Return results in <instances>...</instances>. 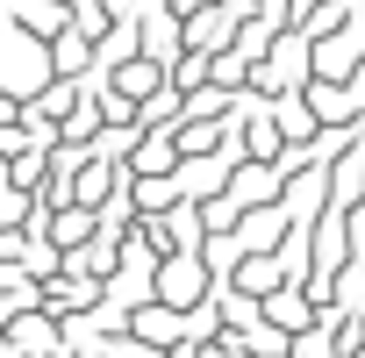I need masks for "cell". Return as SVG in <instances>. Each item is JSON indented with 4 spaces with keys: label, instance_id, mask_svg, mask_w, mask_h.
Segmentation results:
<instances>
[{
    "label": "cell",
    "instance_id": "6da1fadb",
    "mask_svg": "<svg viewBox=\"0 0 365 358\" xmlns=\"http://www.w3.org/2000/svg\"><path fill=\"white\" fill-rule=\"evenodd\" d=\"M51 79H58V65H51V44H43V36H29L22 22H0V93L29 108V101H36Z\"/></svg>",
    "mask_w": 365,
    "mask_h": 358
},
{
    "label": "cell",
    "instance_id": "7a4b0ae2",
    "mask_svg": "<svg viewBox=\"0 0 365 358\" xmlns=\"http://www.w3.org/2000/svg\"><path fill=\"white\" fill-rule=\"evenodd\" d=\"M308 79H315V36H301V29H279V44L258 58L251 86H258V93H301Z\"/></svg>",
    "mask_w": 365,
    "mask_h": 358
},
{
    "label": "cell",
    "instance_id": "3957f363",
    "mask_svg": "<svg viewBox=\"0 0 365 358\" xmlns=\"http://www.w3.org/2000/svg\"><path fill=\"white\" fill-rule=\"evenodd\" d=\"M208 294H215L208 251H172V258H158V301H172V308H201Z\"/></svg>",
    "mask_w": 365,
    "mask_h": 358
},
{
    "label": "cell",
    "instance_id": "277c9868",
    "mask_svg": "<svg viewBox=\"0 0 365 358\" xmlns=\"http://www.w3.org/2000/svg\"><path fill=\"white\" fill-rule=\"evenodd\" d=\"M358 65H365V15H351L344 29L315 36V79H336V86H351V79H358Z\"/></svg>",
    "mask_w": 365,
    "mask_h": 358
},
{
    "label": "cell",
    "instance_id": "5b68a950",
    "mask_svg": "<svg viewBox=\"0 0 365 358\" xmlns=\"http://www.w3.org/2000/svg\"><path fill=\"white\" fill-rule=\"evenodd\" d=\"M230 201H237V208H272V201H287V172L265 165V158H244V165L230 172Z\"/></svg>",
    "mask_w": 365,
    "mask_h": 358
},
{
    "label": "cell",
    "instance_id": "8992f818",
    "mask_svg": "<svg viewBox=\"0 0 365 358\" xmlns=\"http://www.w3.org/2000/svg\"><path fill=\"white\" fill-rule=\"evenodd\" d=\"M237 29H244V15L237 8H222V0H208V8H187V51H230L237 44Z\"/></svg>",
    "mask_w": 365,
    "mask_h": 358
},
{
    "label": "cell",
    "instance_id": "52a82bcc",
    "mask_svg": "<svg viewBox=\"0 0 365 358\" xmlns=\"http://www.w3.org/2000/svg\"><path fill=\"white\" fill-rule=\"evenodd\" d=\"M265 322H272V329H287V337H301V329H315V322H322V301H315L301 280H287V287H272V294H265Z\"/></svg>",
    "mask_w": 365,
    "mask_h": 358
},
{
    "label": "cell",
    "instance_id": "ba28073f",
    "mask_svg": "<svg viewBox=\"0 0 365 358\" xmlns=\"http://www.w3.org/2000/svg\"><path fill=\"white\" fill-rule=\"evenodd\" d=\"M179 165H187V150H179L172 129H143L136 150H129V179H172Z\"/></svg>",
    "mask_w": 365,
    "mask_h": 358
},
{
    "label": "cell",
    "instance_id": "9c48e42d",
    "mask_svg": "<svg viewBox=\"0 0 365 358\" xmlns=\"http://www.w3.org/2000/svg\"><path fill=\"white\" fill-rule=\"evenodd\" d=\"M43 308H51L58 322L93 315V308H101V280H86V272H51V280H43Z\"/></svg>",
    "mask_w": 365,
    "mask_h": 358
},
{
    "label": "cell",
    "instance_id": "30bf717a",
    "mask_svg": "<svg viewBox=\"0 0 365 358\" xmlns=\"http://www.w3.org/2000/svg\"><path fill=\"white\" fill-rule=\"evenodd\" d=\"M301 101L315 108V122L322 129H358L365 115H358V101H351V86H336V79H308L301 86Z\"/></svg>",
    "mask_w": 365,
    "mask_h": 358
},
{
    "label": "cell",
    "instance_id": "8fae6325",
    "mask_svg": "<svg viewBox=\"0 0 365 358\" xmlns=\"http://www.w3.org/2000/svg\"><path fill=\"white\" fill-rule=\"evenodd\" d=\"M165 79H172V65H158V58H129V65L101 72V86H108V93H122V101H150Z\"/></svg>",
    "mask_w": 365,
    "mask_h": 358
},
{
    "label": "cell",
    "instance_id": "7c38bea8",
    "mask_svg": "<svg viewBox=\"0 0 365 358\" xmlns=\"http://www.w3.org/2000/svg\"><path fill=\"white\" fill-rule=\"evenodd\" d=\"M51 65H58V79H93V65H101V51H93V36L72 22L58 44H51Z\"/></svg>",
    "mask_w": 365,
    "mask_h": 358
},
{
    "label": "cell",
    "instance_id": "4fadbf2b",
    "mask_svg": "<svg viewBox=\"0 0 365 358\" xmlns=\"http://www.w3.org/2000/svg\"><path fill=\"white\" fill-rule=\"evenodd\" d=\"M101 8H108L115 22H143V15H158V8H172V0H101Z\"/></svg>",
    "mask_w": 365,
    "mask_h": 358
},
{
    "label": "cell",
    "instance_id": "5bb4252c",
    "mask_svg": "<svg viewBox=\"0 0 365 358\" xmlns=\"http://www.w3.org/2000/svg\"><path fill=\"white\" fill-rule=\"evenodd\" d=\"M351 101H358V115H365V65H358V79H351Z\"/></svg>",
    "mask_w": 365,
    "mask_h": 358
},
{
    "label": "cell",
    "instance_id": "9a60e30c",
    "mask_svg": "<svg viewBox=\"0 0 365 358\" xmlns=\"http://www.w3.org/2000/svg\"><path fill=\"white\" fill-rule=\"evenodd\" d=\"M0 194H15V165L8 158H0Z\"/></svg>",
    "mask_w": 365,
    "mask_h": 358
},
{
    "label": "cell",
    "instance_id": "2e32d148",
    "mask_svg": "<svg viewBox=\"0 0 365 358\" xmlns=\"http://www.w3.org/2000/svg\"><path fill=\"white\" fill-rule=\"evenodd\" d=\"M72 8H86V0H72Z\"/></svg>",
    "mask_w": 365,
    "mask_h": 358
}]
</instances>
